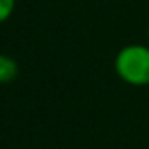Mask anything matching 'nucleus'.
<instances>
[{
    "label": "nucleus",
    "instance_id": "obj_1",
    "mask_svg": "<svg viewBox=\"0 0 149 149\" xmlns=\"http://www.w3.org/2000/svg\"><path fill=\"white\" fill-rule=\"evenodd\" d=\"M116 76L130 86H149V44H126L114 56Z\"/></svg>",
    "mask_w": 149,
    "mask_h": 149
},
{
    "label": "nucleus",
    "instance_id": "obj_2",
    "mask_svg": "<svg viewBox=\"0 0 149 149\" xmlns=\"http://www.w3.org/2000/svg\"><path fill=\"white\" fill-rule=\"evenodd\" d=\"M18 76H19L18 61L9 54L0 53V84H11L13 81H16Z\"/></svg>",
    "mask_w": 149,
    "mask_h": 149
},
{
    "label": "nucleus",
    "instance_id": "obj_3",
    "mask_svg": "<svg viewBox=\"0 0 149 149\" xmlns=\"http://www.w3.org/2000/svg\"><path fill=\"white\" fill-rule=\"evenodd\" d=\"M16 11V0H0V25L9 21Z\"/></svg>",
    "mask_w": 149,
    "mask_h": 149
},
{
    "label": "nucleus",
    "instance_id": "obj_4",
    "mask_svg": "<svg viewBox=\"0 0 149 149\" xmlns=\"http://www.w3.org/2000/svg\"><path fill=\"white\" fill-rule=\"evenodd\" d=\"M147 40H149V23H147Z\"/></svg>",
    "mask_w": 149,
    "mask_h": 149
}]
</instances>
